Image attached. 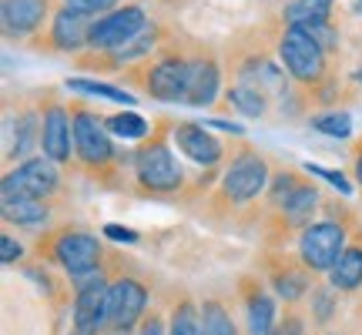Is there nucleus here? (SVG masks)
<instances>
[{
	"label": "nucleus",
	"instance_id": "6ab92c4d",
	"mask_svg": "<svg viewBox=\"0 0 362 335\" xmlns=\"http://www.w3.org/2000/svg\"><path fill=\"white\" fill-rule=\"evenodd\" d=\"M322 205V198H319V184H309V181H302L296 192L285 198L282 205L272 208V215L279 218L285 232H305L312 221H315V211Z\"/></svg>",
	"mask_w": 362,
	"mask_h": 335
},
{
	"label": "nucleus",
	"instance_id": "c756f323",
	"mask_svg": "<svg viewBox=\"0 0 362 335\" xmlns=\"http://www.w3.org/2000/svg\"><path fill=\"white\" fill-rule=\"evenodd\" d=\"M305 302H309V319L315 325L336 322V315H339V292L332 288V285H315V288H312V295L305 298Z\"/></svg>",
	"mask_w": 362,
	"mask_h": 335
},
{
	"label": "nucleus",
	"instance_id": "aec40b11",
	"mask_svg": "<svg viewBox=\"0 0 362 335\" xmlns=\"http://www.w3.org/2000/svg\"><path fill=\"white\" fill-rule=\"evenodd\" d=\"M221 88V67L211 54H192L188 57V90H185V104L188 107H208L218 98Z\"/></svg>",
	"mask_w": 362,
	"mask_h": 335
},
{
	"label": "nucleus",
	"instance_id": "423d86ee",
	"mask_svg": "<svg viewBox=\"0 0 362 335\" xmlns=\"http://www.w3.org/2000/svg\"><path fill=\"white\" fill-rule=\"evenodd\" d=\"M346 238H349V225L342 218H319L312 221L305 232L298 235V261L312 271V275H329L336 269V261L346 252Z\"/></svg>",
	"mask_w": 362,
	"mask_h": 335
},
{
	"label": "nucleus",
	"instance_id": "39448f33",
	"mask_svg": "<svg viewBox=\"0 0 362 335\" xmlns=\"http://www.w3.org/2000/svg\"><path fill=\"white\" fill-rule=\"evenodd\" d=\"M71 128H74V161L94 175H104L117 165L115 134L104 128V117L90 107H71Z\"/></svg>",
	"mask_w": 362,
	"mask_h": 335
},
{
	"label": "nucleus",
	"instance_id": "a18cd8bd",
	"mask_svg": "<svg viewBox=\"0 0 362 335\" xmlns=\"http://www.w3.org/2000/svg\"><path fill=\"white\" fill-rule=\"evenodd\" d=\"M325 335H339V332H325Z\"/></svg>",
	"mask_w": 362,
	"mask_h": 335
},
{
	"label": "nucleus",
	"instance_id": "f257e3e1",
	"mask_svg": "<svg viewBox=\"0 0 362 335\" xmlns=\"http://www.w3.org/2000/svg\"><path fill=\"white\" fill-rule=\"evenodd\" d=\"M171 144H175L171 131L168 134H151L148 141H141V148L131 158L134 181L151 198H171V194H178L185 188V171H181Z\"/></svg>",
	"mask_w": 362,
	"mask_h": 335
},
{
	"label": "nucleus",
	"instance_id": "58836bf2",
	"mask_svg": "<svg viewBox=\"0 0 362 335\" xmlns=\"http://www.w3.org/2000/svg\"><path fill=\"white\" fill-rule=\"evenodd\" d=\"M101 235L111 238V242H117V245H134V242H138V232H134V228H124V225H104Z\"/></svg>",
	"mask_w": 362,
	"mask_h": 335
},
{
	"label": "nucleus",
	"instance_id": "4be33fe9",
	"mask_svg": "<svg viewBox=\"0 0 362 335\" xmlns=\"http://www.w3.org/2000/svg\"><path fill=\"white\" fill-rule=\"evenodd\" d=\"M329 285L336 288L339 295H352L362 288V242L346 245L342 258L336 261V269L329 271Z\"/></svg>",
	"mask_w": 362,
	"mask_h": 335
},
{
	"label": "nucleus",
	"instance_id": "4c0bfd02",
	"mask_svg": "<svg viewBox=\"0 0 362 335\" xmlns=\"http://www.w3.org/2000/svg\"><path fill=\"white\" fill-rule=\"evenodd\" d=\"M134 335H168V319L161 312H151V315H144V322L138 325Z\"/></svg>",
	"mask_w": 362,
	"mask_h": 335
},
{
	"label": "nucleus",
	"instance_id": "6e6552de",
	"mask_svg": "<svg viewBox=\"0 0 362 335\" xmlns=\"http://www.w3.org/2000/svg\"><path fill=\"white\" fill-rule=\"evenodd\" d=\"M141 88L148 98L155 101H178L185 104V90H188V57L171 47H161L158 57L141 71Z\"/></svg>",
	"mask_w": 362,
	"mask_h": 335
},
{
	"label": "nucleus",
	"instance_id": "c85d7f7f",
	"mask_svg": "<svg viewBox=\"0 0 362 335\" xmlns=\"http://www.w3.org/2000/svg\"><path fill=\"white\" fill-rule=\"evenodd\" d=\"M67 90H74V94H84V98H101V101H115V104H138L131 90L115 88V84H104V81H94V78H67Z\"/></svg>",
	"mask_w": 362,
	"mask_h": 335
},
{
	"label": "nucleus",
	"instance_id": "cd10ccee",
	"mask_svg": "<svg viewBox=\"0 0 362 335\" xmlns=\"http://www.w3.org/2000/svg\"><path fill=\"white\" fill-rule=\"evenodd\" d=\"M104 128L111 131L115 138H121V141H148V134H151V124H148L138 111H117V114H107L104 117Z\"/></svg>",
	"mask_w": 362,
	"mask_h": 335
},
{
	"label": "nucleus",
	"instance_id": "49530a36",
	"mask_svg": "<svg viewBox=\"0 0 362 335\" xmlns=\"http://www.w3.org/2000/svg\"><path fill=\"white\" fill-rule=\"evenodd\" d=\"M359 4H362V0H359Z\"/></svg>",
	"mask_w": 362,
	"mask_h": 335
},
{
	"label": "nucleus",
	"instance_id": "37998d69",
	"mask_svg": "<svg viewBox=\"0 0 362 335\" xmlns=\"http://www.w3.org/2000/svg\"><path fill=\"white\" fill-rule=\"evenodd\" d=\"M67 335H90V332H81V329H71V332Z\"/></svg>",
	"mask_w": 362,
	"mask_h": 335
},
{
	"label": "nucleus",
	"instance_id": "7ed1b4c3",
	"mask_svg": "<svg viewBox=\"0 0 362 335\" xmlns=\"http://www.w3.org/2000/svg\"><path fill=\"white\" fill-rule=\"evenodd\" d=\"M269 184H272V175H269V161L265 155H259L255 148H238L221 175V184H218V194L225 205H252L259 201L262 194H269Z\"/></svg>",
	"mask_w": 362,
	"mask_h": 335
},
{
	"label": "nucleus",
	"instance_id": "79ce46f5",
	"mask_svg": "<svg viewBox=\"0 0 362 335\" xmlns=\"http://www.w3.org/2000/svg\"><path fill=\"white\" fill-rule=\"evenodd\" d=\"M101 335H131V332H128V329H115V325H107Z\"/></svg>",
	"mask_w": 362,
	"mask_h": 335
},
{
	"label": "nucleus",
	"instance_id": "412c9836",
	"mask_svg": "<svg viewBox=\"0 0 362 335\" xmlns=\"http://www.w3.org/2000/svg\"><path fill=\"white\" fill-rule=\"evenodd\" d=\"M4 221L17 228H44L51 221V205L37 198H0Z\"/></svg>",
	"mask_w": 362,
	"mask_h": 335
},
{
	"label": "nucleus",
	"instance_id": "ea45409f",
	"mask_svg": "<svg viewBox=\"0 0 362 335\" xmlns=\"http://www.w3.org/2000/svg\"><path fill=\"white\" fill-rule=\"evenodd\" d=\"M208 128H215V131H225V134H232V138H242L245 134V128L242 124H235V121H221V117H211V121H205Z\"/></svg>",
	"mask_w": 362,
	"mask_h": 335
},
{
	"label": "nucleus",
	"instance_id": "c03bdc74",
	"mask_svg": "<svg viewBox=\"0 0 362 335\" xmlns=\"http://www.w3.org/2000/svg\"><path fill=\"white\" fill-rule=\"evenodd\" d=\"M356 81H359V84H362V64H359V71H356Z\"/></svg>",
	"mask_w": 362,
	"mask_h": 335
},
{
	"label": "nucleus",
	"instance_id": "4468645a",
	"mask_svg": "<svg viewBox=\"0 0 362 335\" xmlns=\"http://www.w3.org/2000/svg\"><path fill=\"white\" fill-rule=\"evenodd\" d=\"M242 288V309H245V329L248 335H272L275 325L282 322L279 315V305H275V295L259 282V278H242L238 282Z\"/></svg>",
	"mask_w": 362,
	"mask_h": 335
},
{
	"label": "nucleus",
	"instance_id": "ddd939ff",
	"mask_svg": "<svg viewBox=\"0 0 362 335\" xmlns=\"http://www.w3.org/2000/svg\"><path fill=\"white\" fill-rule=\"evenodd\" d=\"M40 155L51 158L54 165H67L74 151V128H71V111L61 101L40 104Z\"/></svg>",
	"mask_w": 362,
	"mask_h": 335
},
{
	"label": "nucleus",
	"instance_id": "c9c22d12",
	"mask_svg": "<svg viewBox=\"0 0 362 335\" xmlns=\"http://www.w3.org/2000/svg\"><path fill=\"white\" fill-rule=\"evenodd\" d=\"M305 319H309V315H298L296 309H288L272 335H305Z\"/></svg>",
	"mask_w": 362,
	"mask_h": 335
},
{
	"label": "nucleus",
	"instance_id": "2eb2a0df",
	"mask_svg": "<svg viewBox=\"0 0 362 335\" xmlns=\"http://www.w3.org/2000/svg\"><path fill=\"white\" fill-rule=\"evenodd\" d=\"M269 285L288 309H296L298 302H305V298L312 295V288H315V285H312V271L305 269L302 261H296V258H288V255L272 258Z\"/></svg>",
	"mask_w": 362,
	"mask_h": 335
},
{
	"label": "nucleus",
	"instance_id": "0eeeda50",
	"mask_svg": "<svg viewBox=\"0 0 362 335\" xmlns=\"http://www.w3.org/2000/svg\"><path fill=\"white\" fill-rule=\"evenodd\" d=\"M61 192V165H54L51 158H27L17 168H7L0 198H37L47 201Z\"/></svg>",
	"mask_w": 362,
	"mask_h": 335
},
{
	"label": "nucleus",
	"instance_id": "7c9ffc66",
	"mask_svg": "<svg viewBox=\"0 0 362 335\" xmlns=\"http://www.w3.org/2000/svg\"><path fill=\"white\" fill-rule=\"evenodd\" d=\"M309 128L325 134V138H339L346 141L352 134V117L349 111H339V107H329V111H319V114H309Z\"/></svg>",
	"mask_w": 362,
	"mask_h": 335
},
{
	"label": "nucleus",
	"instance_id": "393cba45",
	"mask_svg": "<svg viewBox=\"0 0 362 335\" xmlns=\"http://www.w3.org/2000/svg\"><path fill=\"white\" fill-rule=\"evenodd\" d=\"M168 335H205V325H202V305H194V298L181 295V298L171 302Z\"/></svg>",
	"mask_w": 362,
	"mask_h": 335
},
{
	"label": "nucleus",
	"instance_id": "a211bd4d",
	"mask_svg": "<svg viewBox=\"0 0 362 335\" xmlns=\"http://www.w3.org/2000/svg\"><path fill=\"white\" fill-rule=\"evenodd\" d=\"M40 124H44V117L40 111H21L17 117L7 114V124H4V155L7 161H27V158H34V151H40Z\"/></svg>",
	"mask_w": 362,
	"mask_h": 335
},
{
	"label": "nucleus",
	"instance_id": "5701e85b",
	"mask_svg": "<svg viewBox=\"0 0 362 335\" xmlns=\"http://www.w3.org/2000/svg\"><path fill=\"white\" fill-rule=\"evenodd\" d=\"M158 44H161L158 24H148L138 37H131L124 47H117V51L107 54V67H134L138 61H144V57H151L155 51H161Z\"/></svg>",
	"mask_w": 362,
	"mask_h": 335
},
{
	"label": "nucleus",
	"instance_id": "f03ea898",
	"mask_svg": "<svg viewBox=\"0 0 362 335\" xmlns=\"http://www.w3.org/2000/svg\"><path fill=\"white\" fill-rule=\"evenodd\" d=\"M47 255L57 269L64 271L74 285L88 282L94 275L104 271V245L98 235L84 232V228H61L51 235Z\"/></svg>",
	"mask_w": 362,
	"mask_h": 335
},
{
	"label": "nucleus",
	"instance_id": "bb28decb",
	"mask_svg": "<svg viewBox=\"0 0 362 335\" xmlns=\"http://www.w3.org/2000/svg\"><path fill=\"white\" fill-rule=\"evenodd\" d=\"M202 325H205V335H242L228 302H221L215 295L202 302Z\"/></svg>",
	"mask_w": 362,
	"mask_h": 335
},
{
	"label": "nucleus",
	"instance_id": "e433bc0d",
	"mask_svg": "<svg viewBox=\"0 0 362 335\" xmlns=\"http://www.w3.org/2000/svg\"><path fill=\"white\" fill-rule=\"evenodd\" d=\"M21 258H24V245H21L11 232H4L0 235V261H4V265H17Z\"/></svg>",
	"mask_w": 362,
	"mask_h": 335
},
{
	"label": "nucleus",
	"instance_id": "a878e982",
	"mask_svg": "<svg viewBox=\"0 0 362 335\" xmlns=\"http://www.w3.org/2000/svg\"><path fill=\"white\" fill-rule=\"evenodd\" d=\"M225 101H228V107H235L238 114H245V117H262L269 111V98L255 84H238L235 81L232 88L225 90Z\"/></svg>",
	"mask_w": 362,
	"mask_h": 335
},
{
	"label": "nucleus",
	"instance_id": "f704fd0d",
	"mask_svg": "<svg viewBox=\"0 0 362 335\" xmlns=\"http://www.w3.org/2000/svg\"><path fill=\"white\" fill-rule=\"evenodd\" d=\"M305 175L329 181V184H332L336 192H342V194H352V184H349V178H346L342 171H332V168H319V165H305Z\"/></svg>",
	"mask_w": 362,
	"mask_h": 335
},
{
	"label": "nucleus",
	"instance_id": "20e7f679",
	"mask_svg": "<svg viewBox=\"0 0 362 335\" xmlns=\"http://www.w3.org/2000/svg\"><path fill=\"white\" fill-rule=\"evenodd\" d=\"M279 61L288 78L302 88H319L329 78V54L312 40L309 30L302 27H285L279 37Z\"/></svg>",
	"mask_w": 362,
	"mask_h": 335
},
{
	"label": "nucleus",
	"instance_id": "b1692460",
	"mask_svg": "<svg viewBox=\"0 0 362 335\" xmlns=\"http://www.w3.org/2000/svg\"><path fill=\"white\" fill-rule=\"evenodd\" d=\"M332 11L336 0H288L282 7V20L285 27H312L332 20Z\"/></svg>",
	"mask_w": 362,
	"mask_h": 335
},
{
	"label": "nucleus",
	"instance_id": "f8f14e48",
	"mask_svg": "<svg viewBox=\"0 0 362 335\" xmlns=\"http://www.w3.org/2000/svg\"><path fill=\"white\" fill-rule=\"evenodd\" d=\"M171 141L181 155L198 168H218L225 161V144L211 134L208 124H194V121H171Z\"/></svg>",
	"mask_w": 362,
	"mask_h": 335
},
{
	"label": "nucleus",
	"instance_id": "a19ab883",
	"mask_svg": "<svg viewBox=\"0 0 362 335\" xmlns=\"http://www.w3.org/2000/svg\"><path fill=\"white\" fill-rule=\"evenodd\" d=\"M352 175H356V184L362 188V141L356 144V151H352Z\"/></svg>",
	"mask_w": 362,
	"mask_h": 335
},
{
	"label": "nucleus",
	"instance_id": "dca6fc26",
	"mask_svg": "<svg viewBox=\"0 0 362 335\" xmlns=\"http://www.w3.org/2000/svg\"><path fill=\"white\" fill-rule=\"evenodd\" d=\"M47 17H51V0H0V20L11 40H34Z\"/></svg>",
	"mask_w": 362,
	"mask_h": 335
},
{
	"label": "nucleus",
	"instance_id": "2f4dec72",
	"mask_svg": "<svg viewBox=\"0 0 362 335\" xmlns=\"http://www.w3.org/2000/svg\"><path fill=\"white\" fill-rule=\"evenodd\" d=\"M305 178H298V171H292V168H282V171H275L272 175V184H269V208H275V205H282L288 194L296 192L298 184H302Z\"/></svg>",
	"mask_w": 362,
	"mask_h": 335
},
{
	"label": "nucleus",
	"instance_id": "f3484780",
	"mask_svg": "<svg viewBox=\"0 0 362 335\" xmlns=\"http://www.w3.org/2000/svg\"><path fill=\"white\" fill-rule=\"evenodd\" d=\"M90 27H94V20H90L88 13H78V11H71V7H57L51 17V30H47L44 44L61 54H78L84 47H90Z\"/></svg>",
	"mask_w": 362,
	"mask_h": 335
},
{
	"label": "nucleus",
	"instance_id": "1a4fd4ad",
	"mask_svg": "<svg viewBox=\"0 0 362 335\" xmlns=\"http://www.w3.org/2000/svg\"><path fill=\"white\" fill-rule=\"evenodd\" d=\"M148 302H151V292H148V285L141 278L115 275L111 278V292H107V325L134 332L144 322V315H148Z\"/></svg>",
	"mask_w": 362,
	"mask_h": 335
},
{
	"label": "nucleus",
	"instance_id": "473e14b6",
	"mask_svg": "<svg viewBox=\"0 0 362 335\" xmlns=\"http://www.w3.org/2000/svg\"><path fill=\"white\" fill-rule=\"evenodd\" d=\"M61 7H71L78 13H88V17H104V13L117 11V0H61Z\"/></svg>",
	"mask_w": 362,
	"mask_h": 335
},
{
	"label": "nucleus",
	"instance_id": "9b49d317",
	"mask_svg": "<svg viewBox=\"0 0 362 335\" xmlns=\"http://www.w3.org/2000/svg\"><path fill=\"white\" fill-rule=\"evenodd\" d=\"M107 292H111V278L104 271L74 285V309H71L74 329L90 335H101L107 329Z\"/></svg>",
	"mask_w": 362,
	"mask_h": 335
},
{
	"label": "nucleus",
	"instance_id": "9d476101",
	"mask_svg": "<svg viewBox=\"0 0 362 335\" xmlns=\"http://www.w3.org/2000/svg\"><path fill=\"white\" fill-rule=\"evenodd\" d=\"M148 24H151V20H148L144 7L124 4V7H117V11L104 13V17L94 20V27H90V51H98V54L117 51V47H124L131 37H138Z\"/></svg>",
	"mask_w": 362,
	"mask_h": 335
},
{
	"label": "nucleus",
	"instance_id": "72a5a7b5",
	"mask_svg": "<svg viewBox=\"0 0 362 335\" xmlns=\"http://www.w3.org/2000/svg\"><path fill=\"white\" fill-rule=\"evenodd\" d=\"M302 30H309L312 40H315V44H319L325 54H336V47H339V30H336V24H332V20H325V24H312V27H302Z\"/></svg>",
	"mask_w": 362,
	"mask_h": 335
}]
</instances>
